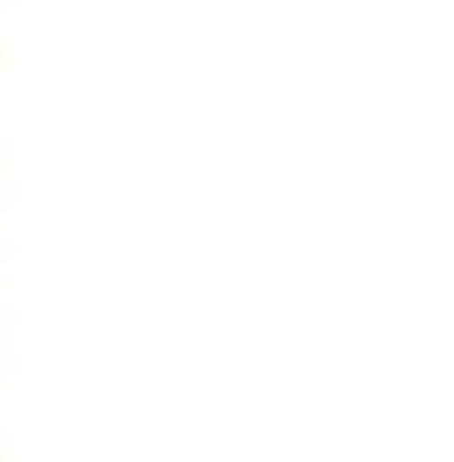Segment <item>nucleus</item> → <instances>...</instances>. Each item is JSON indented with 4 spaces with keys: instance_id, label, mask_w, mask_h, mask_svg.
Segmentation results:
<instances>
[]
</instances>
